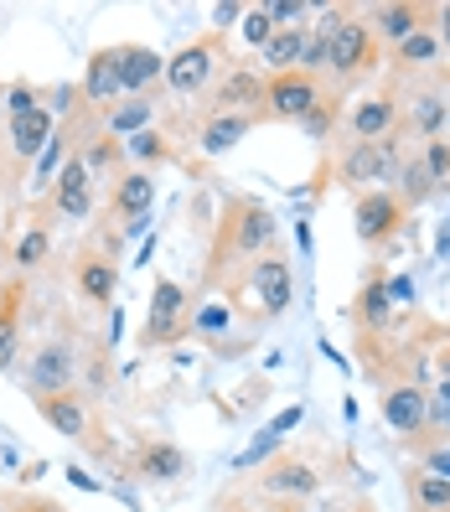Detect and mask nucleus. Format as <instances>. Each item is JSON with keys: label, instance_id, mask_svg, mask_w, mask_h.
<instances>
[{"label": "nucleus", "instance_id": "obj_1", "mask_svg": "<svg viewBox=\"0 0 450 512\" xmlns=\"http://www.w3.org/2000/svg\"><path fill=\"white\" fill-rule=\"evenodd\" d=\"M280 244V228H275V213L254 197H228L223 202V218L213 228V254H207V285L213 290H228V275L244 269L269 249Z\"/></svg>", "mask_w": 450, "mask_h": 512}, {"label": "nucleus", "instance_id": "obj_2", "mask_svg": "<svg viewBox=\"0 0 450 512\" xmlns=\"http://www.w3.org/2000/svg\"><path fill=\"white\" fill-rule=\"evenodd\" d=\"M399 140H404V135H388V140H352L342 156H337L332 176H337L342 187H352V192H378V187H388V182L399 176V166H404Z\"/></svg>", "mask_w": 450, "mask_h": 512}, {"label": "nucleus", "instance_id": "obj_3", "mask_svg": "<svg viewBox=\"0 0 450 512\" xmlns=\"http://www.w3.org/2000/svg\"><path fill=\"white\" fill-rule=\"evenodd\" d=\"M332 99L326 83L306 68L295 73H269L264 78V119H285V125H306V119Z\"/></svg>", "mask_w": 450, "mask_h": 512}, {"label": "nucleus", "instance_id": "obj_4", "mask_svg": "<svg viewBox=\"0 0 450 512\" xmlns=\"http://www.w3.org/2000/svg\"><path fill=\"white\" fill-rule=\"evenodd\" d=\"M352 228H357V244L363 249H388L394 238L409 228V207L399 202V192H357L352 197Z\"/></svg>", "mask_w": 450, "mask_h": 512}, {"label": "nucleus", "instance_id": "obj_5", "mask_svg": "<svg viewBox=\"0 0 450 512\" xmlns=\"http://www.w3.org/2000/svg\"><path fill=\"white\" fill-rule=\"evenodd\" d=\"M383 63V47L373 42V32L363 26V16L352 11V21L342 32L326 42V73H337L342 83H357V78H373Z\"/></svg>", "mask_w": 450, "mask_h": 512}, {"label": "nucleus", "instance_id": "obj_6", "mask_svg": "<svg viewBox=\"0 0 450 512\" xmlns=\"http://www.w3.org/2000/svg\"><path fill=\"white\" fill-rule=\"evenodd\" d=\"M192 331V306H187V290L176 280H156L150 290V316H145V331H140V347H171Z\"/></svg>", "mask_w": 450, "mask_h": 512}, {"label": "nucleus", "instance_id": "obj_7", "mask_svg": "<svg viewBox=\"0 0 450 512\" xmlns=\"http://www.w3.org/2000/svg\"><path fill=\"white\" fill-rule=\"evenodd\" d=\"M244 285H254V295H259V311H264V316H285V311H290V300H295V269H290V249L269 244V249H264V254L249 264Z\"/></svg>", "mask_w": 450, "mask_h": 512}, {"label": "nucleus", "instance_id": "obj_8", "mask_svg": "<svg viewBox=\"0 0 450 512\" xmlns=\"http://www.w3.org/2000/svg\"><path fill=\"white\" fill-rule=\"evenodd\" d=\"M357 16L378 47H399L419 26H435V6H414V0H378V6H357Z\"/></svg>", "mask_w": 450, "mask_h": 512}, {"label": "nucleus", "instance_id": "obj_9", "mask_svg": "<svg viewBox=\"0 0 450 512\" xmlns=\"http://www.w3.org/2000/svg\"><path fill=\"white\" fill-rule=\"evenodd\" d=\"M383 419L394 425L404 440H425L430 430V388H419L414 378H399V383H383Z\"/></svg>", "mask_w": 450, "mask_h": 512}, {"label": "nucleus", "instance_id": "obj_10", "mask_svg": "<svg viewBox=\"0 0 450 512\" xmlns=\"http://www.w3.org/2000/svg\"><path fill=\"white\" fill-rule=\"evenodd\" d=\"M223 73V47L218 42H187L176 57H166V88L171 94H202Z\"/></svg>", "mask_w": 450, "mask_h": 512}, {"label": "nucleus", "instance_id": "obj_11", "mask_svg": "<svg viewBox=\"0 0 450 512\" xmlns=\"http://www.w3.org/2000/svg\"><path fill=\"white\" fill-rule=\"evenodd\" d=\"M32 404H37V414L47 419L57 435H68L78 445H94L99 440L94 409H88V399L78 394V388H63V394H32Z\"/></svg>", "mask_w": 450, "mask_h": 512}, {"label": "nucleus", "instance_id": "obj_12", "mask_svg": "<svg viewBox=\"0 0 450 512\" xmlns=\"http://www.w3.org/2000/svg\"><path fill=\"white\" fill-rule=\"evenodd\" d=\"M104 52H109V63L119 73V88H125L130 99H145V88H156L166 78V57L140 47V42H119V47H104Z\"/></svg>", "mask_w": 450, "mask_h": 512}, {"label": "nucleus", "instance_id": "obj_13", "mask_svg": "<svg viewBox=\"0 0 450 512\" xmlns=\"http://www.w3.org/2000/svg\"><path fill=\"white\" fill-rule=\"evenodd\" d=\"M156 202V182L150 171H125L109 192V223H130L125 233H145V213Z\"/></svg>", "mask_w": 450, "mask_h": 512}, {"label": "nucleus", "instance_id": "obj_14", "mask_svg": "<svg viewBox=\"0 0 450 512\" xmlns=\"http://www.w3.org/2000/svg\"><path fill=\"white\" fill-rule=\"evenodd\" d=\"M213 104H207V114H264L254 104H264V78L254 68H228L218 83H213V94H207Z\"/></svg>", "mask_w": 450, "mask_h": 512}, {"label": "nucleus", "instance_id": "obj_15", "mask_svg": "<svg viewBox=\"0 0 450 512\" xmlns=\"http://www.w3.org/2000/svg\"><path fill=\"white\" fill-rule=\"evenodd\" d=\"M347 130H352V140H388V135H399V99H394V88H378V94L357 99L352 114H347Z\"/></svg>", "mask_w": 450, "mask_h": 512}, {"label": "nucleus", "instance_id": "obj_16", "mask_svg": "<svg viewBox=\"0 0 450 512\" xmlns=\"http://www.w3.org/2000/svg\"><path fill=\"white\" fill-rule=\"evenodd\" d=\"M52 207L63 218L83 223L88 213H94V171L83 166V156H68L63 171H57V187H52Z\"/></svg>", "mask_w": 450, "mask_h": 512}, {"label": "nucleus", "instance_id": "obj_17", "mask_svg": "<svg viewBox=\"0 0 450 512\" xmlns=\"http://www.w3.org/2000/svg\"><path fill=\"white\" fill-rule=\"evenodd\" d=\"M73 290H78V300H88V306H109L114 290H119V264L109 254L83 249L78 264H73Z\"/></svg>", "mask_w": 450, "mask_h": 512}, {"label": "nucleus", "instance_id": "obj_18", "mask_svg": "<svg viewBox=\"0 0 450 512\" xmlns=\"http://www.w3.org/2000/svg\"><path fill=\"white\" fill-rule=\"evenodd\" d=\"M73 347L68 342H47L37 357H32V394H63V388H73Z\"/></svg>", "mask_w": 450, "mask_h": 512}, {"label": "nucleus", "instance_id": "obj_19", "mask_svg": "<svg viewBox=\"0 0 450 512\" xmlns=\"http://www.w3.org/2000/svg\"><path fill=\"white\" fill-rule=\"evenodd\" d=\"M352 316H357V326H363V331H388V321H394V300H388V275H383V264L368 269L363 290H357Z\"/></svg>", "mask_w": 450, "mask_h": 512}, {"label": "nucleus", "instance_id": "obj_20", "mask_svg": "<svg viewBox=\"0 0 450 512\" xmlns=\"http://www.w3.org/2000/svg\"><path fill=\"white\" fill-rule=\"evenodd\" d=\"M52 109H32V114H16L11 119V156L16 161H42V150L52 145Z\"/></svg>", "mask_w": 450, "mask_h": 512}, {"label": "nucleus", "instance_id": "obj_21", "mask_svg": "<svg viewBox=\"0 0 450 512\" xmlns=\"http://www.w3.org/2000/svg\"><path fill=\"white\" fill-rule=\"evenodd\" d=\"M254 125H264V114H207V125H202L197 145L207 150V156H228V150L244 140Z\"/></svg>", "mask_w": 450, "mask_h": 512}, {"label": "nucleus", "instance_id": "obj_22", "mask_svg": "<svg viewBox=\"0 0 450 512\" xmlns=\"http://www.w3.org/2000/svg\"><path fill=\"white\" fill-rule=\"evenodd\" d=\"M83 99H88V104H99V109H114L119 99H125V88H119V73H114V63H109V52H104V47L88 57V68H83Z\"/></svg>", "mask_w": 450, "mask_h": 512}, {"label": "nucleus", "instance_id": "obj_23", "mask_svg": "<svg viewBox=\"0 0 450 512\" xmlns=\"http://www.w3.org/2000/svg\"><path fill=\"white\" fill-rule=\"evenodd\" d=\"M264 487L269 492H275V497H311L316 487H321V476L306 466V461H300V456H285V461H275V466H269V476H264Z\"/></svg>", "mask_w": 450, "mask_h": 512}, {"label": "nucleus", "instance_id": "obj_24", "mask_svg": "<svg viewBox=\"0 0 450 512\" xmlns=\"http://www.w3.org/2000/svg\"><path fill=\"white\" fill-rule=\"evenodd\" d=\"M306 37H311L306 26H275V37L259 47L264 68L269 73H295L300 68V52H306Z\"/></svg>", "mask_w": 450, "mask_h": 512}, {"label": "nucleus", "instance_id": "obj_25", "mask_svg": "<svg viewBox=\"0 0 450 512\" xmlns=\"http://www.w3.org/2000/svg\"><path fill=\"white\" fill-rule=\"evenodd\" d=\"M404 492H409V512H450V481L445 476H430V471L409 466Z\"/></svg>", "mask_w": 450, "mask_h": 512}, {"label": "nucleus", "instance_id": "obj_26", "mask_svg": "<svg viewBox=\"0 0 450 512\" xmlns=\"http://www.w3.org/2000/svg\"><path fill=\"white\" fill-rule=\"evenodd\" d=\"M440 57V37H435V26H419L414 37H404L399 47H388V63H394L399 73H425L430 63Z\"/></svg>", "mask_w": 450, "mask_h": 512}, {"label": "nucleus", "instance_id": "obj_27", "mask_svg": "<svg viewBox=\"0 0 450 512\" xmlns=\"http://www.w3.org/2000/svg\"><path fill=\"white\" fill-rule=\"evenodd\" d=\"M182 471H187V456L176 445H166V440L140 445V456H135V476L140 481H171V476H182Z\"/></svg>", "mask_w": 450, "mask_h": 512}, {"label": "nucleus", "instance_id": "obj_28", "mask_svg": "<svg viewBox=\"0 0 450 512\" xmlns=\"http://www.w3.org/2000/svg\"><path fill=\"white\" fill-rule=\"evenodd\" d=\"M394 182H399V202H404V207H425V202L435 197V182H430V171H425V161H419V156L399 166Z\"/></svg>", "mask_w": 450, "mask_h": 512}, {"label": "nucleus", "instance_id": "obj_29", "mask_svg": "<svg viewBox=\"0 0 450 512\" xmlns=\"http://www.w3.org/2000/svg\"><path fill=\"white\" fill-rule=\"evenodd\" d=\"M150 114H156V104H150V99H130V104H114V109H109V130H114V135H140Z\"/></svg>", "mask_w": 450, "mask_h": 512}, {"label": "nucleus", "instance_id": "obj_30", "mask_svg": "<svg viewBox=\"0 0 450 512\" xmlns=\"http://www.w3.org/2000/svg\"><path fill=\"white\" fill-rule=\"evenodd\" d=\"M419 161H425L435 192H440V187H450V140H445V135H435V140L419 145Z\"/></svg>", "mask_w": 450, "mask_h": 512}, {"label": "nucleus", "instance_id": "obj_31", "mask_svg": "<svg viewBox=\"0 0 450 512\" xmlns=\"http://www.w3.org/2000/svg\"><path fill=\"white\" fill-rule=\"evenodd\" d=\"M16 363V290H0V368Z\"/></svg>", "mask_w": 450, "mask_h": 512}, {"label": "nucleus", "instance_id": "obj_32", "mask_svg": "<svg viewBox=\"0 0 450 512\" xmlns=\"http://www.w3.org/2000/svg\"><path fill=\"white\" fill-rule=\"evenodd\" d=\"M47 249H52V233H47L42 223H32V228L21 233V249H16V264H21V269H37V264L47 259Z\"/></svg>", "mask_w": 450, "mask_h": 512}, {"label": "nucleus", "instance_id": "obj_33", "mask_svg": "<svg viewBox=\"0 0 450 512\" xmlns=\"http://www.w3.org/2000/svg\"><path fill=\"white\" fill-rule=\"evenodd\" d=\"M125 150H130L135 161H145V166H156V161H166V156H171V145H166L156 130H140V135H130V140H125Z\"/></svg>", "mask_w": 450, "mask_h": 512}, {"label": "nucleus", "instance_id": "obj_34", "mask_svg": "<svg viewBox=\"0 0 450 512\" xmlns=\"http://www.w3.org/2000/svg\"><path fill=\"white\" fill-rule=\"evenodd\" d=\"M419 471L450 481V440H425V445H419Z\"/></svg>", "mask_w": 450, "mask_h": 512}, {"label": "nucleus", "instance_id": "obj_35", "mask_svg": "<svg viewBox=\"0 0 450 512\" xmlns=\"http://www.w3.org/2000/svg\"><path fill=\"white\" fill-rule=\"evenodd\" d=\"M244 37H249V47H264L275 37V21H269L264 6H244Z\"/></svg>", "mask_w": 450, "mask_h": 512}, {"label": "nucleus", "instance_id": "obj_36", "mask_svg": "<svg viewBox=\"0 0 450 512\" xmlns=\"http://www.w3.org/2000/svg\"><path fill=\"white\" fill-rule=\"evenodd\" d=\"M32 109H42L37 88H32V83H11V88H6V114L16 119V114H32Z\"/></svg>", "mask_w": 450, "mask_h": 512}, {"label": "nucleus", "instance_id": "obj_37", "mask_svg": "<svg viewBox=\"0 0 450 512\" xmlns=\"http://www.w3.org/2000/svg\"><path fill=\"white\" fill-rule=\"evenodd\" d=\"M228 306H202V311H192V331H197V337H213V331H223L228 326Z\"/></svg>", "mask_w": 450, "mask_h": 512}, {"label": "nucleus", "instance_id": "obj_38", "mask_svg": "<svg viewBox=\"0 0 450 512\" xmlns=\"http://www.w3.org/2000/svg\"><path fill=\"white\" fill-rule=\"evenodd\" d=\"M275 450H280V435H269V430H264V435H259V440H254V445L244 450V456H238V471H249V466H259L264 456H275Z\"/></svg>", "mask_w": 450, "mask_h": 512}, {"label": "nucleus", "instance_id": "obj_39", "mask_svg": "<svg viewBox=\"0 0 450 512\" xmlns=\"http://www.w3.org/2000/svg\"><path fill=\"white\" fill-rule=\"evenodd\" d=\"M269 21L275 26H300V16H306V6H300V0H269Z\"/></svg>", "mask_w": 450, "mask_h": 512}, {"label": "nucleus", "instance_id": "obj_40", "mask_svg": "<svg viewBox=\"0 0 450 512\" xmlns=\"http://www.w3.org/2000/svg\"><path fill=\"white\" fill-rule=\"evenodd\" d=\"M435 37H440V52H450V0L435 6Z\"/></svg>", "mask_w": 450, "mask_h": 512}, {"label": "nucleus", "instance_id": "obj_41", "mask_svg": "<svg viewBox=\"0 0 450 512\" xmlns=\"http://www.w3.org/2000/svg\"><path fill=\"white\" fill-rule=\"evenodd\" d=\"M300 425V404H290L285 414H275V425H269V435H280L285 440V430H295Z\"/></svg>", "mask_w": 450, "mask_h": 512}, {"label": "nucleus", "instance_id": "obj_42", "mask_svg": "<svg viewBox=\"0 0 450 512\" xmlns=\"http://www.w3.org/2000/svg\"><path fill=\"white\" fill-rule=\"evenodd\" d=\"M430 409L450 414V378H440V383H435V394H430Z\"/></svg>", "mask_w": 450, "mask_h": 512}, {"label": "nucleus", "instance_id": "obj_43", "mask_svg": "<svg viewBox=\"0 0 450 512\" xmlns=\"http://www.w3.org/2000/svg\"><path fill=\"white\" fill-rule=\"evenodd\" d=\"M233 21H244V6H218L213 11V26H233Z\"/></svg>", "mask_w": 450, "mask_h": 512}, {"label": "nucleus", "instance_id": "obj_44", "mask_svg": "<svg viewBox=\"0 0 450 512\" xmlns=\"http://www.w3.org/2000/svg\"><path fill=\"white\" fill-rule=\"evenodd\" d=\"M68 481H73V487H83V492H99V481L83 476V466H68Z\"/></svg>", "mask_w": 450, "mask_h": 512}, {"label": "nucleus", "instance_id": "obj_45", "mask_svg": "<svg viewBox=\"0 0 450 512\" xmlns=\"http://www.w3.org/2000/svg\"><path fill=\"white\" fill-rule=\"evenodd\" d=\"M435 368H440V378H450V342L435 352Z\"/></svg>", "mask_w": 450, "mask_h": 512}, {"label": "nucleus", "instance_id": "obj_46", "mask_svg": "<svg viewBox=\"0 0 450 512\" xmlns=\"http://www.w3.org/2000/svg\"><path fill=\"white\" fill-rule=\"evenodd\" d=\"M21 512H57V507H52V502H26Z\"/></svg>", "mask_w": 450, "mask_h": 512}, {"label": "nucleus", "instance_id": "obj_47", "mask_svg": "<svg viewBox=\"0 0 450 512\" xmlns=\"http://www.w3.org/2000/svg\"><path fill=\"white\" fill-rule=\"evenodd\" d=\"M275 512H300V507H295V502H280V507H275Z\"/></svg>", "mask_w": 450, "mask_h": 512}, {"label": "nucleus", "instance_id": "obj_48", "mask_svg": "<svg viewBox=\"0 0 450 512\" xmlns=\"http://www.w3.org/2000/svg\"><path fill=\"white\" fill-rule=\"evenodd\" d=\"M445 94H450V88H445Z\"/></svg>", "mask_w": 450, "mask_h": 512}, {"label": "nucleus", "instance_id": "obj_49", "mask_svg": "<svg viewBox=\"0 0 450 512\" xmlns=\"http://www.w3.org/2000/svg\"><path fill=\"white\" fill-rule=\"evenodd\" d=\"M0 99H6V94H0Z\"/></svg>", "mask_w": 450, "mask_h": 512}]
</instances>
